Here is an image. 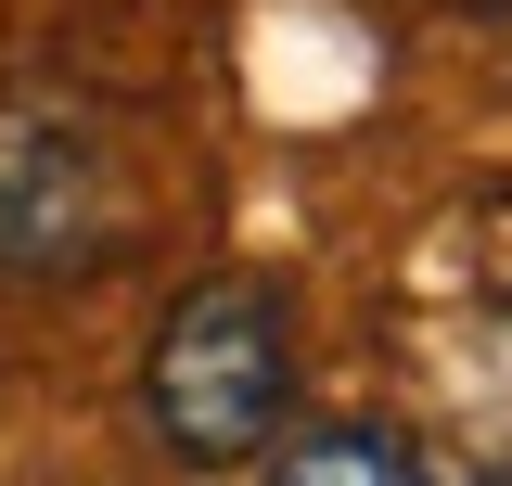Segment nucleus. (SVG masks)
I'll list each match as a JSON object with an SVG mask.
<instances>
[{"label": "nucleus", "mask_w": 512, "mask_h": 486, "mask_svg": "<svg viewBox=\"0 0 512 486\" xmlns=\"http://www.w3.org/2000/svg\"><path fill=\"white\" fill-rule=\"evenodd\" d=\"M141 423H154V448L180 474L269 461L282 423H295V320H282V295L244 282V269L192 282L141 346Z\"/></svg>", "instance_id": "f257e3e1"}, {"label": "nucleus", "mask_w": 512, "mask_h": 486, "mask_svg": "<svg viewBox=\"0 0 512 486\" xmlns=\"http://www.w3.org/2000/svg\"><path fill=\"white\" fill-rule=\"evenodd\" d=\"M128 243V167L116 128L90 116L64 77L0 90V269L13 282H90Z\"/></svg>", "instance_id": "f03ea898"}, {"label": "nucleus", "mask_w": 512, "mask_h": 486, "mask_svg": "<svg viewBox=\"0 0 512 486\" xmlns=\"http://www.w3.org/2000/svg\"><path fill=\"white\" fill-rule=\"evenodd\" d=\"M269 486H461V474H436L397 423H295L269 448Z\"/></svg>", "instance_id": "7ed1b4c3"}]
</instances>
